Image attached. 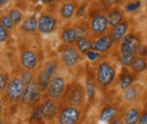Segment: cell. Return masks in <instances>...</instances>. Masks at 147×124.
Wrapping results in <instances>:
<instances>
[{"mask_svg":"<svg viewBox=\"0 0 147 124\" xmlns=\"http://www.w3.org/2000/svg\"><path fill=\"white\" fill-rule=\"evenodd\" d=\"M114 77H115V71H114V68L111 66L110 63L103 62L97 67L96 80L101 86H103V87L109 86L114 80Z\"/></svg>","mask_w":147,"mask_h":124,"instance_id":"obj_1","label":"cell"},{"mask_svg":"<svg viewBox=\"0 0 147 124\" xmlns=\"http://www.w3.org/2000/svg\"><path fill=\"white\" fill-rule=\"evenodd\" d=\"M25 84L22 81L20 78H14L9 80L8 86L6 88L7 97L13 102H18L23 98L24 91H25Z\"/></svg>","mask_w":147,"mask_h":124,"instance_id":"obj_2","label":"cell"},{"mask_svg":"<svg viewBox=\"0 0 147 124\" xmlns=\"http://www.w3.org/2000/svg\"><path fill=\"white\" fill-rule=\"evenodd\" d=\"M40 92H41V90L38 88L37 82L31 81L28 85H26L22 99L26 105H33L40 99Z\"/></svg>","mask_w":147,"mask_h":124,"instance_id":"obj_3","label":"cell"},{"mask_svg":"<svg viewBox=\"0 0 147 124\" xmlns=\"http://www.w3.org/2000/svg\"><path fill=\"white\" fill-rule=\"evenodd\" d=\"M79 116V111L76 106L65 107L59 114V124H77Z\"/></svg>","mask_w":147,"mask_h":124,"instance_id":"obj_4","label":"cell"},{"mask_svg":"<svg viewBox=\"0 0 147 124\" xmlns=\"http://www.w3.org/2000/svg\"><path fill=\"white\" fill-rule=\"evenodd\" d=\"M65 89V80L61 77H53L50 80V84L48 86V94L50 98L57 99L61 96Z\"/></svg>","mask_w":147,"mask_h":124,"instance_id":"obj_5","label":"cell"},{"mask_svg":"<svg viewBox=\"0 0 147 124\" xmlns=\"http://www.w3.org/2000/svg\"><path fill=\"white\" fill-rule=\"evenodd\" d=\"M55 25H57L55 18L50 15H42V16H40L38 20H37V28L43 34H49V33L53 32Z\"/></svg>","mask_w":147,"mask_h":124,"instance_id":"obj_6","label":"cell"},{"mask_svg":"<svg viewBox=\"0 0 147 124\" xmlns=\"http://www.w3.org/2000/svg\"><path fill=\"white\" fill-rule=\"evenodd\" d=\"M139 48V38L135 35L126 36L121 43V52L123 53H136Z\"/></svg>","mask_w":147,"mask_h":124,"instance_id":"obj_7","label":"cell"},{"mask_svg":"<svg viewBox=\"0 0 147 124\" xmlns=\"http://www.w3.org/2000/svg\"><path fill=\"white\" fill-rule=\"evenodd\" d=\"M61 59L65 62L66 66L68 67H74L78 63L80 56L78 51L75 48H66L62 52H61Z\"/></svg>","mask_w":147,"mask_h":124,"instance_id":"obj_8","label":"cell"},{"mask_svg":"<svg viewBox=\"0 0 147 124\" xmlns=\"http://www.w3.org/2000/svg\"><path fill=\"white\" fill-rule=\"evenodd\" d=\"M108 18L103 15H96L92 19L91 23V29L95 34H102L108 28Z\"/></svg>","mask_w":147,"mask_h":124,"instance_id":"obj_9","label":"cell"},{"mask_svg":"<svg viewBox=\"0 0 147 124\" xmlns=\"http://www.w3.org/2000/svg\"><path fill=\"white\" fill-rule=\"evenodd\" d=\"M113 45V40L110 35H104L100 38H97L95 42L92 43V49L96 50L98 52H107L109 51Z\"/></svg>","mask_w":147,"mask_h":124,"instance_id":"obj_10","label":"cell"},{"mask_svg":"<svg viewBox=\"0 0 147 124\" xmlns=\"http://www.w3.org/2000/svg\"><path fill=\"white\" fill-rule=\"evenodd\" d=\"M20 62H22V66L27 70L34 69L37 64L36 54L32 51H24L20 55Z\"/></svg>","mask_w":147,"mask_h":124,"instance_id":"obj_11","label":"cell"},{"mask_svg":"<svg viewBox=\"0 0 147 124\" xmlns=\"http://www.w3.org/2000/svg\"><path fill=\"white\" fill-rule=\"evenodd\" d=\"M127 27H128V24L127 23H120L118 24L117 26L113 27L112 32H111V38L113 40V42H119L127 32Z\"/></svg>","mask_w":147,"mask_h":124,"instance_id":"obj_12","label":"cell"},{"mask_svg":"<svg viewBox=\"0 0 147 124\" xmlns=\"http://www.w3.org/2000/svg\"><path fill=\"white\" fill-rule=\"evenodd\" d=\"M51 77H52V74L50 72H48L45 69H43L41 74L38 76V80H37V85H38V88L41 91H44L48 88V86L50 84V80H51Z\"/></svg>","mask_w":147,"mask_h":124,"instance_id":"obj_13","label":"cell"},{"mask_svg":"<svg viewBox=\"0 0 147 124\" xmlns=\"http://www.w3.org/2000/svg\"><path fill=\"white\" fill-rule=\"evenodd\" d=\"M22 29L24 32H35L37 29V19L35 18V16H31L27 17L22 24Z\"/></svg>","mask_w":147,"mask_h":124,"instance_id":"obj_14","label":"cell"},{"mask_svg":"<svg viewBox=\"0 0 147 124\" xmlns=\"http://www.w3.org/2000/svg\"><path fill=\"white\" fill-rule=\"evenodd\" d=\"M117 115V108L113 106H107L103 108L101 115H100V120L103 122H110L112 121Z\"/></svg>","mask_w":147,"mask_h":124,"instance_id":"obj_15","label":"cell"},{"mask_svg":"<svg viewBox=\"0 0 147 124\" xmlns=\"http://www.w3.org/2000/svg\"><path fill=\"white\" fill-rule=\"evenodd\" d=\"M139 119H140V115L136 108H129L125 114V123L126 124H137Z\"/></svg>","mask_w":147,"mask_h":124,"instance_id":"obj_16","label":"cell"},{"mask_svg":"<svg viewBox=\"0 0 147 124\" xmlns=\"http://www.w3.org/2000/svg\"><path fill=\"white\" fill-rule=\"evenodd\" d=\"M42 112L45 117H53L57 113V105L53 101H47L42 105Z\"/></svg>","mask_w":147,"mask_h":124,"instance_id":"obj_17","label":"cell"},{"mask_svg":"<svg viewBox=\"0 0 147 124\" xmlns=\"http://www.w3.org/2000/svg\"><path fill=\"white\" fill-rule=\"evenodd\" d=\"M83 99V90L80 87H76L75 89H73L70 96H69V103L73 106H77L82 103Z\"/></svg>","mask_w":147,"mask_h":124,"instance_id":"obj_18","label":"cell"},{"mask_svg":"<svg viewBox=\"0 0 147 124\" xmlns=\"http://www.w3.org/2000/svg\"><path fill=\"white\" fill-rule=\"evenodd\" d=\"M108 24L110 25L111 27H114V26H117L118 24H120L121 23V20H122V14H121V11H119V10H112L109 13V15H108Z\"/></svg>","mask_w":147,"mask_h":124,"instance_id":"obj_19","label":"cell"},{"mask_svg":"<svg viewBox=\"0 0 147 124\" xmlns=\"http://www.w3.org/2000/svg\"><path fill=\"white\" fill-rule=\"evenodd\" d=\"M61 38L67 44H73L77 41V37H76L74 28H66L61 34Z\"/></svg>","mask_w":147,"mask_h":124,"instance_id":"obj_20","label":"cell"},{"mask_svg":"<svg viewBox=\"0 0 147 124\" xmlns=\"http://www.w3.org/2000/svg\"><path fill=\"white\" fill-rule=\"evenodd\" d=\"M76 45L77 49L82 52V53H86L88 50L92 49V43L86 38V37H80L76 41Z\"/></svg>","mask_w":147,"mask_h":124,"instance_id":"obj_21","label":"cell"},{"mask_svg":"<svg viewBox=\"0 0 147 124\" xmlns=\"http://www.w3.org/2000/svg\"><path fill=\"white\" fill-rule=\"evenodd\" d=\"M131 68L136 72H142L147 68V62L143 58H135L131 63Z\"/></svg>","mask_w":147,"mask_h":124,"instance_id":"obj_22","label":"cell"},{"mask_svg":"<svg viewBox=\"0 0 147 124\" xmlns=\"http://www.w3.org/2000/svg\"><path fill=\"white\" fill-rule=\"evenodd\" d=\"M61 16L63 18H70L73 17L74 13H75V6L73 3H65L62 7H61Z\"/></svg>","mask_w":147,"mask_h":124,"instance_id":"obj_23","label":"cell"},{"mask_svg":"<svg viewBox=\"0 0 147 124\" xmlns=\"http://www.w3.org/2000/svg\"><path fill=\"white\" fill-rule=\"evenodd\" d=\"M132 81H134V77L131 74H129V73L122 74L121 78H120V88L126 90V89L131 86Z\"/></svg>","mask_w":147,"mask_h":124,"instance_id":"obj_24","label":"cell"},{"mask_svg":"<svg viewBox=\"0 0 147 124\" xmlns=\"http://www.w3.org/2000/svg\"><path fill=\"white\" fill-rule=\"evenodd\" d=\"M134 59H135V54L134 53H123V52H121L119 54V60L123 66H131Z\"/></svg>","mask_w":147,"mask_h":124,"instance_id":"obj_25","label":"cell"},{"mask_svg":"<svg viewBox=\"0 0 147 124\" xmlns=\"http://www.w3.org/2000/svg\"><path fill=\"white\" fill-rule=\"evenodd\" d=\"M136 96H137L136 89L131 88V87L127 88L126 90H125V92H123V98H125L126 101H128V102H131V101H134V99L136 98Z\"/></svg>","mask_w":147,"mask_h":124,"instance_id":"obj_26","label":"cell"},{"mask_svg":"<svg viewBox=\"0 0 147 124\" xmlns=\"http://www.w3.org/2000/svg\"><path fill=\"white\" fill-rule=\"evenodd\" d=\"M9 17L11 18V20L14 21V24H18L19 21L22 20L23 15H22V13L19 11L18 9H11L9 11Z\"/></svg>","mask_w":147,"mask_h":124,"instance_id":"obj_27","label":"cell"},{"mask_svg":"<svg viewBox=\"0 0 147 124\" xmlns=\"http://www.w3.org/2000/svg\"><path fill=\"white\" fill-rule=\"evenodd\" d=\"M0 24L3 27H6L7 29H9V31L13 29V26H14V21L11 20V18L9 16H2L0 18Z\"/></svg>","mask_w":147,"mask_h":124,"instance_id":"obj_28","label":"cell"},{"mask_svg":"<svg viewBox=\"0 0 147 124\" xmlns=\"http://www.w3.org/2000/svg\"><path fill=\"white\" fill-rule=\"evenodd\" d=\"M20 79H22V81H23V82L25 84V86H26V85H28L31 81H33V74H32L31 71L27 70V71H25V72L22 73Z\"/></svg>","mask_w":147,"mask_h":124,"instance_id":"obj_29","label":"cell"},{"mask_svg":"<svg viewBox=\"0 0 147 124\" xmlns=\"http://www.w3.org/2000/svg\"><path fill=\"white\" fill-rule=\"evenodd\" d=\"M74 31H75V34H76L77 40L80 38V37H85V35H86V27H84V26L78 25V26L74 27Z\"/></svg>","mask_w":147,"mask_h":124,"instance_id":"obj_30","label":"cell"},{"mask_svg":"<svg viewBox=\"0 0 147 124\" xmlns=\"http://www.w3.org/2000/svg\"><path fill=\"white\" fill-rule=\"evenodd\" d=\"M86 56H87V59L90 60V61H95L96 59H98L100 56H101V54L98 51H96V50H88L87 52H86Z\"/></svg>","mask_w":147,"mask_h":124,"instance_id":"obj_31","label":"cell"},{"mask_svg":"<svg viewBox=\"0 0 147 124\" xmlns=\"http://www.w3.org/2000/svg\"><path fill=\"white\" fill-rule=\"evenodd\" d=\"M8 76L6 73H0V90H3V89L7 88L8 86Z\"/></svg>","mask_w":147,"mask_h":124,"instance_id":"obj_32","label":"cell"},{"mask_svg":"<svg viewBox=\"0 0 147 124\" xmlns=\"http://www.w3.org/2000/svg\"><path fill=\"white\" fill-rule=\"evenodd\" d=\"M43 116H44V115H43V112H42V106L35 107V109H34V112H33V115H32L33 120L40 121V120H41Z\"/></svg>","mask_w":147,"mask_h":124,"instance_id":"obj_33","label":"cell"},{"mask_svg":"<svg viewBox=\"0 0 147 124\" xmlns=\"http://www.w3.org/2000/svg\"><path fill=\"white\" fill-rule=\"evenodd\" d=\"M139 7H140V1H135V2L128 3V5L126 6V10H127V11H135V10H137Z\"/></svg>","mask_w":147,"mask_h":124,"instance_id":"obj_34","label":"cell"},{"mask_svg":"<svg viewBox=\"0 0 147 124\" xmlns=\"http://www.w3.org/2000/svg\"><path fill=\"white\" fill-rule=\"evenodd\" d=\"M8 29L0 24V42H5L8 38Z\"/></svg>","mask_w":147,"mask_h":124,"instance_id":"obj_35","label":"cell"},{"mask_svg":"<svg viewBox=\"0 0 147 124\" xmlns=\"http://www.w3.org/2000/svg\"><path fill=\"white\" fill-rule=\"evenodd\" d=\"M86 94H87V97L88 98H92L93 96H94V86H93L90 81L86 84Z\"/></svg>","mask_w":147,"mask_h":124,"instance_id":"obj_36","label":"cell"},{"mask_svg":"<svg viewBox=\"0 0 147 124\" xmlns=\"http://www.w3.org/2000/svg\"><path fill=\"white\" fill-rule=\"evenodd\" d=\"M139 54H142V55H147V46L146 45H139V48H138V50H137Z\"/></svg>","mask_w":147,"mask_h":124,"instance_id":"obj_37","label":"cell"},{"mask_svg":"<svg viewBox=\"0 0 147 124\" xmlns=\"http://www.w3.org/2000/svg\"><path fill=\"white\" fill-rule=\"evenodd\" d=\"M138 124H147V112L139 119L138 121Z\"/></svg>","mask_w":147,"mask_h":124,"instance_id":"obj_38","label":"cell"},{"mask_svg":"<svg viewBox=\"0 0 147 124\" xmlns=\"http://www.w3.org/2000/svg\"><path fill=\"white\" fill-rule=\"evenodd\" d=\"M111 124H123V123H122L121 120H113V121L111 122Z\"/></svg>","mask_w":147,"mask_h":124,"instance_id":"obj_39","label":"cell"},{"mask_svg":"<svg viewBox=\"0 0 147 124\" xmlns=\"http://www.w3.org/2000/svg\"><path fill=\"white\" fill-rule=\"evenodd\" d=\"M9 0H0V7H2V6H5L7 2H8Z\"/></svg>","mask_w":147,"mask_h":124,"instance_id":"obj_40","label":"cell"},{"mask_svg":"<svg viewBox=\"0 0 147 124\" xmlns=\"http://www.w3.org/2000/svg\"><path fill=\"white\" fill-rule=\"evenodd\" d=\"M55 0H42V2H44V3H51V2H53Z\"/></svg>","mask_w":147,"mask_h":124,"instance_id":"obj_41","label":"cell"},{"mask_svg":"<svg viewBox=\"0 0 147 124\" xmlns=\"http://www.w3.org/2000/svg\"><path fill=\"white\" fill-rule=\"evenodd\" d=\"M105 2H108V3H110V5H112V3H114L115 2V0H104Z\"/></svg>","mask_w":147,"mask_h":124,"instance_id":"obj_42","label":"cell"},{"mask_svg":"<svg viewBox=\"0 0 147 124\" xmlns=\"http://www.w3.org/2000/svg\"><path fill=\"white\" fill-rule=\"evenodd\" d=\"M2 112V103H1V99H0V114Z\"/></svg>","mask_w":147,"mask_h":124,"instance_id":"obj_43","label":"cell"}]
</instances>
